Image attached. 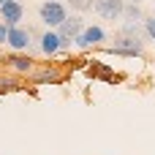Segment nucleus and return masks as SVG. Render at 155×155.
<instances>
[{
	"label": "nucleus",
	"instance_id": "obj_15",
	"mask_svg": "<svg viewBox=\"0 0 155 155\" xmlns=\"http://www.w3.org/2000/svg\"><path fill=\"white\" fill-rule=\"evenodd\" d=\"M5 38H8V25L0 22V44H5Z\"/></svg>",
	"mask_w": 155,
	"mask_h": 155
},
{
	"label": "nucleus",
	"instance_id": "obj_4",
	"mask_svg": "<svg viewBox=\"0 0 155 155\" xmlns=\"http://www.w3.org/2000/svg\"><path fill=\"white\" fill-rule=\"evenodd\" d=\"M123 5H125V0H95V3H93L95 14H98L101 19H106V22L123 19Z\"/></svg>",
	"mask_w": 155,
	"mask_h": 155
},
{
	"label": "nucleus",
	"instance_id": "obj_11",
	"mask_svg": "<svg viewBox=\"0 0 155 155\" xmlns=\"http://www.w3.org/2000/svg\"><path fill=\"white\" fill-rule=\"evenodd\" d=\"M93 3H95V0H65V8L84 14V11H90V8H93Z\"/></svg>",
	"mask_w": 155,
	"mask_h": 155
},
{
	"label": "nucleus",
	"instance_id": "obj_16",
	"mask_svg": "<svg viewBox=\"0 0 155 155\" xmlns=\"http://www.w3.org/2000/svg\"><path fill=\"white\" fill-rule=\"evenodd\" d=\"M128 3H136V5H139V3H142V0H128Z\"/></svg>",
	"mask_w": 155,
	"mask_h": 155
},
{
	"label": "nucleus",
	"instance_id": "obj_1",
	"mask_svg": "<svg viewBox=\"0 0 155 155\" xmlns=\"http://www.w3.org/2000/svg\"><path fill=\"white\" fill-rule=\"evenodd\" d=\"M38 19L49 27V30H57L65 19H68V8H65V3H41L38 5Z\"/></svg>",
	"mask_w": 155,
	"mask_h": 155
},
{
	"label": "nucleus",
	"instance_id": "obj_10",
	"mask_svg": "<svg viewBox=\"0 0 155 155\" xmlns=\"http://www.w3.org/2000/svg\"><path fill=\"white\" fill-rule=\"evenodd\" d=\"M123 19H125V22H142L144 14H142V8H139L136 3H125V5H123Z\"/></svg>",
	"mask_w": 155,
	"mask_h": 155
},
{
	"label": "nucleus",
	"instance_id": "obj_7",
	"mask_svg": "<svg viewBox=\"0 0 155 155\" xmlns=\"http://www.w3.org/2000/svg\"><path fill=\"white\" fill-rule=\"evenodd\" d=\"M41 44H38V49L44 52V54H57L60 52V35L54 33V30H46V33H41V38H38Z\"/></svg>",
	"mask_w": 155,
	"mask_h": 155
},
{
	"label": "nucleus",
	"instance_id": "obj_3",
	"mask_svg": "<svg viewBox=\"0 0 155 155\" xmlns=\"http://www.w3.org/2000/svg\"><path fill=\"white\" fill-rule=\"evenodd\" d=\"M30 38H33L30 27L14 25V27H8V38H5V44H8L11 49H16V52H35V46H33Z\"/></svg>",
	"mask_w": 155,
	"mask_h": 155
},
{
	"label": "nucleus",
	"instance_id": "obj_6",
	"mask_svg": "<svg viewBox=\"0 0 155 155\" xmlns=\"http://www.w3.org/2000/svg\"><path fill=\"white\" fill-rule=\"evenodd\" d=\"M0 16H3V25L14 27V25H19V22L25 19V5H22L19 0H5V3L0 5Z\"/></svg>",
	"mask_w": 155,
	"mask_h": 155
},
{
	"label": "nucleus",
	"instance_id": "obj_5",
	"mask_svg": "<svg viewBox=\"0 0 155 155\" xmlns=\"http://www.w3.org/2000/svg\"><path fill=\"white\" fill-rule=\"evenodd\" d=\"M101 41H106V33H104V27H98V25H90V27H84L79 35H76V46L79 49H90V46H98Z\"/></svg>",
	"mask_w": 155,
	"mask_h": 155
},
{
	"label": "nucleus",
	"instance_id": "obj_12",
	"mask_svg": "<svg viewBox=\"0 0 155 155\" xmlns=\"http://www.w3.org/2000/svg\"><path fill=\"white\" fill-rule=\"evenodd\" d=\"M142 27H144V35L150 41H155V16H144L142 19Z\"/></svg>",
	"mask_w": 155,
	"mask_h": 155
},
{
	"label": "nucleus",
	"instance_id": "obj_13",
	"mask_svg": "<svg viewBox=\"0 0 155 155\" xmlns=\"http://www.w3.org/2000/svg\"><path fill=\"white\" fill-rule=\"evenodd\" d=\"M57 79H60V74L57 71H49V68L41 71V74H35V82H57Z\"/></svg>",
	"mask_w": 155,
	"mask_h": 155
},
{
	"label": "nucleus",
	"instance_id": "obj_18",
	"mask_svg": "<svg viewBox=\"0 0 155 155\" xmlns=\"http://www.w3.org/2000/svg\"><path fill=\"white\" fill-rule=\"evenodd\" d=\"M3 3H5V0H0V5H3Z\"/></svg>",
	"mask_w": 155,
	"mask_h": 155
},
{
	"label": "nucleus",
	"instance_id": "obj_2",
	"mask_svg": "<svg viewBox=\"0 0 155 155\" xmlns=\"http://www.w3.org/2000/svg\"><path fill=\"white\" fill-rule=\"evenodd\" d=\"M82 30H84V19H82V16H68V19L54 30V33L60 35V52L68 49V46L76 41V35H79Z\"/></svg>",
	"mask_w": 155,
	"mask_h": 155
},
{
	"label": "nucleus",
	"instance_id": "obj_17",
	"mask_svg": "<svg viewBox=\"0 0 155 155\" xmlns=\"http://www.w3.org/2000/svg\"><path fill=\"white\" fill-rule=\"evenodd\" d=\"M46 3H63V0H46Z\"/></svg>",
	"mask_w": 155,
	"mask_h": 155
},
{
	"label": "nucleus",
	"instance_id": "obj_14",
	"mask_svg": "<svg viewBox=\"0 0 155 155\" xmlns=\"http://www.w3.org/2000/svg\"><path fill=\"white\" fill-rule=\"evenodd\" d=\"M19 84L11 79V76H0V90H16Z\"/></svg>",
	"mask_w": 155,
	"mask_h": 155
},
{
	"label": "nucleus",
	"instance_id": "obj_9",
	"mask_svg": "<svg viewBox=\"0 0 155 155\" xmlns=\"http://www.w3.org/2000/svg\"><path fill=\"white\" fill-rule=\"evenodd\" d=\"M5 63H11V68H14V71H22V74H27V71L33 68V60L25 57V54H11Z\"/></svg>",
	"mask_w": 155,
	"mask_h": 155
},
{
	"label": "nucleus",
	"instance_id": "obj_8",
	"mask_svg": "<svg viewBox=\"0 0 155 155\" xmlns=\"http://www.w3.org/2000/svg\"><path fill=\"white\" fill-rule=\"evenodd\" d=\"M120 33L123 35H128V38H136V41H147V35H144V27H142V22H125L123 27H120Z\"/></svg>",
	"mask_w": 155,
	"mask_h": 155
}]
</instances>
